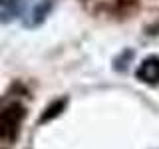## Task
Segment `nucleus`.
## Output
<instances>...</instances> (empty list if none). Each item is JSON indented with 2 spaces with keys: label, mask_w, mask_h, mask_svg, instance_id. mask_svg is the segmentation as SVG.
<instances>
[{
  "label": "nucleus",
  "mask_w": 159,
  "mask_h": 149,
  "mask_svg": "<svg viewBox=\"0 0 159 149\" xmlns=\"http://www.w3.org/2000/svg\"><path fill=\"white\" fill-rule=\"evenodd\" d=\"M22 115H24V113H22V107H18V106L6 109V111L0 115V133H2V137L12 139L14 135H16Z\"/></svg>",
  "instance_id": "obj_1"
},
{
  "label": "nucleus",
  "mask_w": 159,
  "mask_h": 149,
  "mask_svg": "<svg viewBox=\"0 0 159 149\" xmlns=\"http://www.w3.org/2000/svg\"><path fill=\"white\" fill-rule=\"evenodd\" d=\"M62 106H64V102L56 103V106H54V107H48V113H46V115H44L42 119H44V121H46V119H50L52 115H56V113H58V109H62Z\"/></svg>",
  "instance_id": "obj_3"
},
{
  "label": "nucleus",
  "mask_w": 159,
  "mask_h": 149,
  "mask_svg": "<svg viewBox=\"0 0 159 149\" xmlns=\"http://www.w3.org/2000/svg\"><path fill=\"white\" fill-rule=\"evenodd\" d=\"M137 78L147 84H159V58H147L137 68Z\"/></svg>",
  "instance_id": "obj_2"
},
{
  "label": "nucleus",
  "mask_w": 159,
  "mask_h": 149,
  "mask_svg": "<svg viewBox=\"0 0 159 149\" xmlns=\"http://www.w3.org/2000/svg\"><path fill=\"white\" fill-rule=\"evenodd\" d=\"M0 4H4V6H10V4H14V0H0Z\"/></svg>",
  "instance_id": "obj_4"
}]
</instances>
